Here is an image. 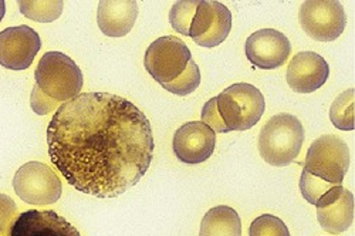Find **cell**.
<instances>
[{"mask_svg":"<svg viewBox=\"0 0 355 236\" xmlns=\"http://www.w3.org/2000/svg\"><path fill=\"white\" fill-rule=\"evenodd\" d=\"M9 236H81L80 232L54 211L31 210L20 214Z\"/></svg>","mask_w":355,"mask_h":236,"instance_id":"cell-15","label":"cell"},{"mask_svg":"<svg viewBox=\"0 0 355 236\" xmlns=\"http://www.w3.org/2000/svg\"><path fill=\"white\" fill-rule=\"evenodd\" d=\"M5 13H6V3L5 0H0V22H2V19L5 17Z\"/></svg>","mask_w":355,"mask_h":236,"instance_id":"cell-27","label":"cell"},{"mask_svg":"<svg viewBox=\"0 0 355 236\" xmlns=\"http://www.w3.org/2000/svg\"><path fill=\"white\" fill-rule=\"evenodd\" d=\"M249 236H290V232L280 218L264 214L252 222Z\"/></svg>","mask_w":355,"mask_h":236,"instance_id":"cell-22","label":"cell"},{"mask_svg":"<svg viewBox=\"0 0 355 236\" xmlns=\"http://www.w3.org/2000/svg\"><path fill=\"white\" fill-rule=\"evenodd\" d=\"M16 218H17L16 202L10 196L0 194V236L10 235V229Z\"/></svg>","mask_w":355,"mask_h":236,"instance_id":"cell-24","label":"cell"},{"mask_svg":"<svg viewBox=\"0 0 355 236\" xmlns=\"http://www.w3.org/2000/svg\"><path fill=\"white\" fill-rule=\"evenodd\" d=\"M330 77V66L315 51H300L295 54L287 67L286 78L295 93L309 94L318 90Z\"/></svg>","mask_w":355,"mask_h":236,"instance_id":"cell-14","label":"cell"},{"mask_svg":"<svg viewBox=\"0 0 355 236\" xmlns=\"http://www.w3.org/2000/svg\"><path fill=\"white\" fill-rule=\"evenodd\" d=\"M36 85L55 101H69L81 92L84 77L80 67L60 51H47L35 71Z\"/></svg>","mask_w":355,"mask_h":236,"instance_id":"cell-3","label":"cell"},{"mask_svg":"<svg viewBox=\"0 0 355 236\" xmlns=\"http://www.w3.org/2000/svg\"><path fill=\"white\" fill-rule=\"evenodd\" d=\"M216 146V133L202 121H189L176 130L172 149L176 158L185 164L208 161Z\"/></svg>","mask_w":355,"mask_h":236,"instance_id":"cell-11","label":"cell"},{"mask_svg":"<svg viewBox=\"0 0 355 236\" xmlns=\"http://www.w3.org/2000/svg\"><path fill=\"white\" fill-rule=\"evenodd\" d=\"M64 3L62 0H50V2H19L20 12L31 20L40 23H51L63 13Z\"/></svg>","mask_w":355,"mask_h":236,"instance_id":"cell-19","label":"cell"},{"mask_svg":"<svg viewBox=\"0 0 355 236\" xmlns=\"http://www.w3.org/2000/svg\"><path fill=\"white\" fill-rule=\"evenodd\" d=\"M232 31V13L220 2L203 0L198 3L191 28L189 37L198 46L216 47L222 44Z\"/></svg>","mask_w":355,"mask_h":236,"instance_id":"cell-9","label":"cell"},{"mask_svg":"<svg viewBox=\"0 0 355 236\" xmlns=\"http://www.w3.org/2000/svg\"><path fill=\"white\" fill-rule=\"evenodd\" d=\"M299 20L311 39L329 43L343 35L347 15L337 0H309L300 8Z\"/></svg>","mask_w":355,"mask_h":236,"instance_id":"cell-8","label":"cell"},{"mask_svg":"<svg viewBox=\"0 0 355 236\" xmlns=\"http://www.w3.org/2000/svg\"><path fill=\"white\" fill-rule=\"evenodd\" d=\"M42 49L40 36L31 26L8 27L0 32V66L9 70H26Z\"/></svg>","mask_w":355,"mask_h":236,"instance_id":"cell-10","label":"cell"},{"mask_svg":"<svg viewBox=\"0 0 355 236\" xmlns=\"http://www.w3.org/2000/svg\"><path fill=\"white\" fill-rule=\"evenodd\" d=\"M138 17V3L134 0H114L100 2L97 23L100 31L108 37L127 36Z\"/></svg>","mask_w":355,"mask_h":236,"instance_id":"cell-16","label":"cell"},{"mask_svg":"<svg viewBox=\"0 0 355 236\" xmlns=\"http://www.w3.org/2000/svg\"><path fill=\"white\" fill-rule=\"evenodd\" d=\"M331 187H334V185L317 178V176H314L310 172H307L306 169H303L302 178H300V191H302L303 198L307 202H310L311 205H315L317 201L321 198V195H324Z\"/></svg>","mask_w":355,"mask_h":236,"instance_id":"cell-23","label":"cell"},{"mask_svg":"<svg viewBox=\"0 0 355 236\" xmlns=\"http://www.w3.org/2000/svg\"><path fill=\"white\" fill-rule=\"evenodd\" d=\"M199 236H242V221L230 206L219 205L205 214Z\"/></svg>","mask_w":355,"mask_h":236,"instance_id":"cell-17","label":"cell"},{"mask_svg":"<svg viewBox=\"0 0 355 236\" xmlns=\"http://www.w3.org/2000/svg\"><path fill=\"white\" fill-rule=\"evenodd\" d=\"M355 92L354 88H348L341 93L331 104L330 108V120L336 128L343 131H352L355 128Z\"/></svg>","mask_w":355,"mask_h":236,"instance_id":"cell-18","label":"cell"},{"mask_svg":"<svg viewBox=\"0 0 355 236\" xmlns=\"http://www.w3.org/2000/svg\"><path fill=\"white\" fill-rule=\"evenodd\" d=\"M304 142V127L297 117L280 112L269 118L257 140L261 158L273 167H287L299 157Z\"/></svg>","mask_w":355,"mask_h":236,"instance_id":"cell-2","label":"cell"},{"mask_svg":"<svg viewBox=\"0 0 355 236\" xmlns=\"http://www.w3.org/2000/svg\"><path fill=\"white\" fill-rule=\"evenodd\" d=\"M200 84V70L198 65L191 60L185 71L173 80L172 83H168L162 85L166 92L176 94V96H188L192 94Z\"/></svg>","mask_w":355,"mask_h":236,"instance_id":"cell-21","label":"cell"},{"mask_svg":"<svg viewBox=\"0 0 355 236\" xmlns=\"http://www.w3.org/2000/svg\"><path fill=\"white\" fill-rule=\"evenodd\" d=\"M202 123H205L208 127H211L215 133H229L222 117L218 110V103L216 97L211 99L208 103L203 106L202 110Z\"/></svg>","mask_w":355,"mask_h":236,"instance_id":"cell-25","label":"cell"},{"mask_svg":"<svg viewBox=\"0 0 355 236\" xmlns=\"http://www.w3.org/2000/svg\"><path fill=\"white\" fill-rule=\"evenodd\" d=\"M349 168V150L341 137L321 135L307 151L304 169L331 185H341Z\"/></svg>","mask_w":355,"mask_h":236,"instance_id":"cell-5","label":"cell"},{"mask_svg":"<svg viewBox=\"0 0 355 236\" xmlns=\"http://www.w3.org/2000/svg\"><path fill=\"white\" fill-rule=\"evenodd\" d=\"M198 3H199L198 0H193V2H191V0H181V2H175L169 12L171 26L182 36H189V28H191Z\"/></svg>","mask_w":355,"mask_h":236,"instance_id":"cell-20","label":"cell"},{"mask_svg":"<svg viewBox=\"0 0 355 236\" xmlns=\"http://www.w3.org/2000/svg\"><path fill=\"white\" fill-rule=\"evenodd\" d=\"M317 219L321 228L331 235L347 230L355 218L354 194L343 185L331 187L315 203Z\"/></svg>","mask_w":355,"mask_h":236,"instance_id":"cell-13","label":"cell"},{"mask_svg":"<svg viewBox=\"0 0 355 236\" xmlns=\"http://www.w3.org/2000/svg\"><path fill=\"white\" fill-rule=\"evenodd\" d=\"M249 62L261 70H275L283 66L291 54L288 39L275 28L254 32L245 46Z\"/></svg>","mask_w":355,"mask_h":236,"instance_id":"cell-12","label":"cell"},{"mask_svg":"<svg viewBox=\"0 0 355 236\" xmlns=\"http://www.w3.org/2000/svg\"><path fill=\"white\" fill-rule=\"evenodd\" d=\"M191 60L192 54L185 42L175 36H164L146 49L144 66L155 81L165 85L180 77Z\"/></svg>","mask_w":355,"mask_h":236,"instance_id":"cell-7","label":"cell"},{"mask_svg":"<svg viewBox=\"0 0 355 236\" xmlns=\"http://www.w3.org/2000/svg\"><path fill=\"white\" fill-rule=\"evenodd\" d=\"M13 188L23 202L37 206L57 202L63 191L57 174L49 165L39 161H31L17 169L13 178Z\"/></svg>","mask_w":355,"mask_h":236,"instance_id":"cell-6","label":"cell"},{"mask_svg":"<svg viewBox=\"0 0 355 236\" xmlns=\"http://www.w3.org/2000/svg\"><path fill=\"white\" fill-rule=\"evenodd\" d=\"M31 106L33 108V111L39 115H46L50 111L55 110L58 106V101L51 100L50 97H47L37 85L33 87V92L31 96Z\"/></svg>","mask_w":355,"mask_h":236,"instance_id":"cell-26","label":"cell"},{"mask_svg":"<svg viewBox=\"0 0 355 236\" xmlns=\"http://www.w3.org/2000/svg\"><path fill=\"white\" fill-rule=\"evenodd\" d=\"M49 155L83 194L115 198L137 185L154 157L148 117L130 100L80 93L54 112L47 127Z\"/></svg>","mask_w":355,"mask_h":236,"instance_id":"cell-1","label":"cell"},{"mask_svg":"<svg viewBox=\"0 0 355 236\" xmlns=\"http://www.w3.org/2000/svg\"><path fill=\"white\" fill-rule=\"evenodd\" d=\"M218 110L227 131H246L264 114L266 101L259 88L249 83H236L216 97Z\"/></svg>","mask_w":355,"mask_h":236,"instance_id":"cell-4","label":"cell"}]
</instances>
